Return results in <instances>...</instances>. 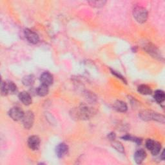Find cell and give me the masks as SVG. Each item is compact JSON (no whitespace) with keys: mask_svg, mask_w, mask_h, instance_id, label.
<instances>
[{"mask_svg":"<svg viewBox=\"0 0 165 165\" xmlns=\"http://www.w3.org/2000/svg\"><path fill=\"white\" fill-rule=\"evenodd\" d=\"M140 117L141 119L145 121L154 120L161 123H164V118L163 115L152 111L143 110L140 113Z\"/></svg>","mask_w":165,"mask_h":165,"instance_id":"1","label":"cell"},{"mask_svg":"<svg viewBox=\"0 0 165 165\" xmlns=\"http://www.w3.org/2000/svg\"><path fill=\"white\" fill-rule=\"evenodd\" d=\"M74 117L80 119H87L92 115V111L88 106L82 105L74 110L72 112Z\"/></svg>","mask_w":165,"mask_h":165,"instance_id":"2","label":"cell"},{"mask_svg":"<svg viewBox=\"0 0 165 165\" xmlns=\"http://www.w3.org/2000/svg\"><path fill=\"white\" fill-rule=\"evenodd\" d=\"M134 17L137 22L140 23H145L147 20L148 13L145 8L136 7L134 9Z\"/></svg>","mask_w":165,"mask_h":165,"instance_id":"3","label":"cell"},{"mask_svg":"<svg viewBox=\"0 0 165 165\" xmlns=\"http://www.w3.org/2000/svg\"><path fill=\"white\" fill-rule=\"evenodd\" d=\"M23 124L24 127L27 129H29L32 127L34 121V116L33 112L31 111H28L23 116Z\"/></svg>","mask_w":165,"mask_h":165,"instance_id":"4","label":"cell"},{"mask_svg":"<svg viewBox=\"0 0 165 165\" xmlns=\"http://www.w3.org/2000/svg\"><path fill=\"white\" fill-rule=\"evenodd\" d=\"M8 114L13 120L19 121L23 119L25 113L21 108L18 107H14L10 110Z\"/></svg>","mask_w":165,"mask_h":165,"instance_id":"5","label":"cell"},{"mask_svg":"<svg viewBox=\"0 0 165 165\" xmlns=\"http://www.w3.org/2000/svg\"><path fill=\"white\" fill-rule=\"evenodd\" d=\"M25 36L27 40L30 42L32 43V44H36L39 42V36L38 34L33 32L32 30L29 29H26L25 30Z\"/></svg>","mask_w":165,"mask_h":165,"instance_id":"6","label":"cell"},{"mask_svg":"<svg viewBox=\"0 0 165 165\" xmlns=\"http://www.w3.org/2000/svg\"><path fill=\"white\" fill-rule=\"evenodd\" d=\"M40 145V140L38 136H33L30 137L28 140V146L32 150H37Z\"/></svg>","mask_w":165,"mask_h":165,"instance_id":"7","label":"cell"},{"mask_svg":"<svg viewBox=\"0 0 165 165\" xmlns=\"http://www.w3.org/2000/svg\"><path fill=\"white\" fill-rule=\"evenodd\" d=\"M40 81L43 85L50 86L53 82V76L49 72L43 73L40 77Z\"/></svg>","mask_w":165,"mask_h":165,"instance_id":"8","label":"cell"},{"mask_svg":"<svg viewBox=\"0 0 165 165\" xmlns=\"http://www.w3.org/2000/svg\"><path fill=\"white\" fill-rule=\"evenodd\" d=\"M68 148L66 144H64V143H61V144H59L57 146V147H56V152L58 155V157L61 158L64 157V156L67 154V153L68 152Z\"/></svg>","mask_w":165,"mask_h":165,"instance_id":"9","label":"cell"},{"mask_svg":"<svg viewBox=\"0 0 165 165\" xmlns=\"http://www.w3.org/2000/svg\"><path fill=\"white\" fill-rule=\"evenodd\" d=\"M146 157V154L145 150H140L136 152L135 154H134V160L137 164H141L142 163L143 160Z\"/></svg>","mask_w":165,"mask_h":165,"instance_id":"10","label":"cell"},{"mask_svg":"<svg viewBox=\"0 0 165 165\" xmlns=\"http://www.w3.org/2000/svg\"><path fill=\"white\" fill-rule=\"evenodd\" d=\"M20 100L25 105H29L32 103V98L30 95L26 92H22L19 94Z\"/></svg>","mask_w":165,"mask_h":165,"instance_id":"11","label":"cell"},{"mask_svg":"<svg viewBox=\"0 0 165 165\" xmlns=\"http://www.w3.org/2000/svg\"><path fill=\"white\" fill-rule=\"evenodd\" d=\"M114 108L120 112H124L127 110V105L124 102L121 101H117L114 104Z\"/></svg>","mask_w":165,"mask_h":165,"instance_id":"12","label":"cell"},{"mask_svg":"<svg viewBox=\"0 0 165 165\" xmlns=\"http://www.w3.org/2000/svg\"><path fill=\"white\" fill-rule=\"evenodd\" d=\"M37 93L41 97L45 96L49 93V86L42 84L37 89Z\"/></svg>","mask_w":165,"mask_h":165,"instance_id":"13","label":"cell"},{"mask_svg":"<svg viewBox=\"0 0 165 165\" xmlns=\"http://www.w3.org/2000/svg\"><path fill=\"white\" fill-rule=\"evenodd\" d=\"M165 98L164 92L162 90H157L155 91L154 94V99L155 100L159 103H160L164 101Z\"/></svg>","mask_w":165,"mask_h":165,"instance_id":"14","label":"cell"},{"mask_svg":"<svg viewBox=\"0 0 165 165\" xmlns=\"http://www.w3.org/2000/svg\"><path fill=\"white\" fill-rule=\"evenodd\" d=\"M138 92L142 95H150L152 94L151 88L146 85H141L138 87Z\"/></svg>","mask_w":165,"mask_h":165,"instance_id":"15","label":"cell"},{"mask_svg":"<svg viewBox=\"0 0 165 165\" xmlns=\"http://www.w3.org/2000/svg\"><path fill=\"white\" fill-rule=\"evenodd\" d=\"M112 145L117 151H118L120 153H123L124 152V148L120 142L113 141L112 142Z\"/></svg>","mask_w":165,"mask_h":165,"instance_id":"16","label":"cell"},{"mask_svg":"<svg viewBox=\"0 0 165 165\" xmlns=\"http://www.w3.org/2000/svg\"><path fill=\"white\" fill-rule=\"evenodd\" d=\"M34 82V77L33 76H27L23 77V83L25 86H30L32 85Z\"/></svg>","mask_w":165,"mask_h":165,"instance_id":"17","label":"cell"},{"mask_svg":"<svg viewBox=\"0 0 165 165\" xmlns=\"http://www.w3.org/2000/svg\"><path fill=\"white\" fill-rule=\"evenodd\" d=\"M160 148H161V146H160V143L155 141L153 148L151 150V152L153 155H157L159 154Z\"/></svg>","mask_w":165,"mask_h":165,"instance_id":"18","label":"cell"},{"mask_svg":"<svg viewBox=\"0 0 165 165\" xmlns=\"http://www.w3.org/2000/svg\"><path fill=\"white\" fill-rule=\"evenodd\" d=\"M122 138L124 139V140H129V141H134V142L137 143V144H141V142L142 141L141 139H139V138H137L135 137H132L130 135H126V136L122 137Z\"/></svg>","mask_w":165,"mask_h":165,"instance_id":"19","label":"cell"},{"mask_svg":"<svg viewBox=\"0 0 165 165\" xmlns=\"http://www.w3.org/2000/svg\"><path fill=\"white\" fill-rule=\"evenodd\" d=\"M7 85L8 93H14L16 91V86L13 82L10 81L8 82H7Z\"/></svg>","mask_w":165,"mask_h":165,"instance_id":"20","label":"cell"},{"mask_svg":"<svg viewBox=\"0 0 165 165\" xmlns=\"http://www.w3.org/2000/svg\"><path fill=\"white\" fill-rule=\"evenodd\" d=\"M1 92L2 95H7L8 94L6 82H2L1 85Z\"/></svg>","mask_w":165,"mask_h":165,"instance_id":"21","label":"cell"},{"mask_svg":"<svg viewBox=\"0 0 165 165\" xmlns=\"http://www.w3.org/2000/svg\"><path fill=\"white\" fill-rule=\"evenodd\" d=\"M155 142L154 140H148L146 142V147L147 148L148 150H149L151 151V150L153 148V147L154 146Z\"/></svg>","mask_w":165,"mask_h":165,"instance_id":"22","label":"cell"},{"mask_svg":"<svg viewBox=\"0 0 165 165\" xmlns=\"http://www.w3.org/2000/svg\"><path fill=\"white\" fill-rule=\"evenodd\" d=\"M91 5H92L94 7H101L103 5H105V3H106L105 2H103V1H99V2H98V1H92V2H89Z\"/></svg>","mask_w":165,"mask_h":165,"instance_id":"23","label":"cell"},{"mask_svg":"<svg viewBox=\"0 0 165 165\" xmlns=\"http://www.w3.org/2000/svg\"><path fill=\"white\" fill-rule=\"evenodd\" d=\"M112 72L113 74H114V75L116 76L117 77H118V78H120V79H121V80H123V81L126 82V81H125V80H124V77H123L122 76L120 75L119 74H118V72H115V71H112Z\"/></svg>","mask_w":165,"mask_h":165,"instance_id":"24","label":"cell"},{"mask_svg":"<svg viewBox=\"0 0 165 165\" xmlns=\"http://www.w3.org/2000/svg\"><path fill=\"white\" fill-rule=\"evenodd\" d=\"M161 159H162L163 160L164 159V150L163 151V152H162V154H161Z\"/></svg>","mask_w":165,"mask_h":165,"instance_id":"25","label":"cell"}]
</instances>
